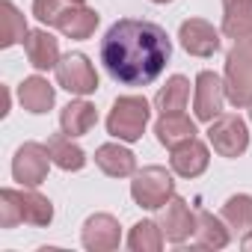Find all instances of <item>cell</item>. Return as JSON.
Returning a JSON list of instances; mask_svg holds the SVG:
<instances>
[{"label":"cell","instance_id":"277c9868","mask_svg":"<svg viewBox=\"0 0 252 252\" xmlns=\"http://www.w3.org/2000/svg\"><path fill=\"white\" fill-rule=\"evenodd\" d=\"M149 116H152V107L143 95H122V98H116V104L107 116V131L116 140L137 143L149 125Z\"/></svg>","mask_w":252,"mask_h":252},{"label":"cell","instance_id":"4316f807","mask_svg":"<svg viewBox=\"0 0 252 252\" xmlns=\"http://www.w3.org/2000/svg\"><path fill=\"white\" fill-rule=\"evenodd\" d=\"M63 9H65L63 0H33V15H36L42 24H48V27H57Z\"/></svg>","mask_w":252,"mask_h":252},{"label":"cell","instance_id":"6da1fadb","mask_svg":"<svg viewBox=\"0 0 252 252\" xmlns=\"http://www.w3.org/2000/svg\"><path fill=\"white\" fill-rule=\"evenodd\" d=\"M169 57L172 42L155 21L122 18L101 39V63L107 74L125 86H149L160 77Z\"/></svg>","mask_w":252,"mask_h":252},{"label":"cell","instance_id":"f546056e","mask_svg":"<svg viewBox=\"0 0 252 252\" xmlns=\"http://www.w3.org/2000/svg\"><path fill=\"white\" fill-rule=\"evenodd\" d=\"M68 3H83V0H68Z\"/></svg>","mask_w":252,"mask_h":252},{"label":"cell","instance_id":"484cf974","mask_svg":"<svg viewBox=\"0 0 252 252\" xmlns=\"http://www.w3.org/2000/svg\"><path fill=\"white\" fill-rule=\"evenodd\" d=\"M222 220L234 231H252V196L237 193L222 205Z\"/></svg>","mask_w":252,"mask_h":252},{"label":"cell","instance_id":"7402d4cb","mask_svg":"<svg viewBox=\"0 0 252 252\" xmlns=\"http://www.w3.org/2000/svg\"><path fill=\"white\" fill-rule=\"evenodd\" d=\"M228 243V228L220 217L199 211L196 214V246L199 249H222Z\"/></svg>","mask_w":252,"mask_h":252},{"label":"cell","instance_id":"52a82bcc","mask_svg":"<svg viewBox=\"0 0 252 252\" xmlns=\"http://www.w3.org/2000/svg\"><path fill=\"white\" fill-rule=\"evenodd\" d=\"M57 83L71 95H89L98 89V74H95V65L89 63V57L65 54L57 63Z\"/></svg>","mask_w":252,"mask_h":252},{"label":"cell","instance_id":"ffe728a7","mask_svg":"<svg viewBox=\"0 0 252 252\" xmlns=\"http://www.w3.org/2000/svg\"><path fill=\"white\" fill-rule=\"evenodd\" d=\"M18 98L24 104V110L30 113H48L54 107V86L45 80V77H27L21 86H18Z\"/></svg>","mask_w":252,"mask_h":252},{"label":"cell","instance_id":"e0dca14e","mask_svg":"<svg viewBox=\"0 0 252 252\" xmlns=\"http://www.w3.org/2000/svg\"><path fill=\"white\" fill-rule=\"evenodd\" d=\"M95 122H98V113H95V107H92L89 101H71V104H65L63 113H60V128H63V134H68V137H83V134H89V131L95 128Z\"/></svg>","mask_w":252,"mask_h":252},{"label":"cell","instance_id":"5b68a950","mask_svg":"<svg viewBox=\"0 0 252 252\" xmlns=\"http://www.w3.org/2000/svg\"><path fill=\"white\" fill-rule=\"evenodd\" d=\"M131 196H134V202L140 208L158 211V208H166L169 199L175 196V181L163 166H146V169H140L134 175Z\"/></svg>","mask_w":252,"mask_h":252},{"label":"cell","instance_id":"f1b7e54d","mask_svg":"<svg viewBox=\"0 0 252 252\" xmlns=\"http://www.w3.org/2000/svg\"><path fill=\"white\" fill-rule=\"evenodd\" d=\"M152 3H169V0H152Z\"/></svg>","mask_w":252,"mask_h":252},{"label":"cell","instance_id":"d4e9b609","mask_svg":"<svg viewBox=\"0 0 252 252\" xmlns=\"http://www.w3.org/2000/svg\"><path fill=\"white\" fill-rule=\"evenodd\" d=\"M163 228L160 222H152V220H143L131 228V237H128V246L134 252H160L163 249Z\"/></svg>","mask_w":252,"mask_h":252},{"label":"cell","instance_id":"603a6c76","mask_svg":"<svg viewBox=\"0 0 252 252\" xmlns=\"http://www.w3.org/2000/svg\"><path fill=\"white\" fill-rule=\"evenodd\" d=\"M187 98H190V80H187L184 74H172V77L166 80V86L158 92L155 107L160 110V116H166V113H181V110L187 107Z\"/></svg>","mask_w":252,"mask_h":252},{"label":"cell","instance_id":"44dd1931","mask_svg":"<svg viewBox=\"0 0 252 252\" xmlns=\"http://www.w3.org/2000/svg\"><path fill=\"white\" fill-rule=\"evenodd\" d=\"M48 152H51V160H54L60 169H65V172H77V169L86 166L83 149L74 146L68 134H54V137L48 140Z\"/></svg>","mask_w":252,"mask_h":252},{"label":"cell","instance_id":"7c38bea8","mask_svg":"<svg viewBox=\"0 0 252 252\" xmlns=\"http://www.w3.org/2000/svg\"><path fill=\"white\" fill-rule=\"evenodd\" d=\"M160 228H163L166 240L184 243L190 234H196V214L190 211V205L184 199L172 196L169 205H166V211H163V217H160Z\"/></svg>","mask_w":252,"mask_h":252},{"label":"cell","instance_id":"ba28073f","mask_svg":"<svg viewBox=\"0 0 252 252\" xmlns=\"http://www.w3.org/2000/svg\"><path fill=\"white\" fill-rule=\"evenodd\" d=\"M48 166H51V152L42 143H24L15 152L12 160V175L18 184L24 187H39L48 178Z\"/></svg>","mask_w":252,"mask_h":252},{"label":"cell","instance_id":"8992f818","mask_svg":"<svg viewBox=\"0 0 252 252\" xmlns=\"http://www.w3.org/2000/svg\"><path fill=\"white\" fill-rule=\"evenodd\" d=\"M208 140L222 158H240L246 152V146H249L246 122L240 116H234V113H220L208 128Z\"/></svg>","mask_w":252,"mask_h":252},{"label":"cell","instance_id":"7a4b0ae2","mask_svg":"<svg viewBox=\"0 0 252 252\" xmlns=\"http://www.w3.org/2000/svg\"><path fill=\"white\" fill-rule=\"evenodd\" d=\"M54 220L51 202L30 190H0V228H15L18 222L30 225H48Z\"/></svg>","mask_w":252,"mask_h":252},{"label":"cell","instance_id":"3957f363","mask_svg":"<svg viewBox=\"0 0 252 252\" xmlns=\"http://www.w3.org/2000/svg\"><path fill=\"white\" fill-rule=\"evenodd\" d=\"M225 95L234 107L252 104V33L237 39L225 57Z\"/></svg>","mask_w":252,"mask_h":252},{"label":"cell","instance_id":"8fae6325","mask_svg":"<svg viewBox=\"0 0 252 252\" xmlns=\"http://www.w3.org/2000/svg\"><path fill=\"white\" fill-rule=\"evenodd\" d=\"M122 240L119 220L110 214H95L83 222V246L89 252H113Z\"/></svg>","mask_w":252,"mask_h":252},{"label":"cell","instance_id":"cb8c5ba5","mask_svg":"<svg viewBox=\"0 0 252 252\" xmlns=\"http://www.w3.org/2000/svg\"><path fill=\"white\" fill-rule=\"evenodd\" d=\"M27 33L30 30H27L24 15L18 12V6L3 0V3H0V48H12L15 42H24Z\"/></svg>","mask_w":252,"mask_h":252},{"label":"cell","instance_id":"9c48e42d","mask_svg":"<svg viewBox=\"0 0 252 252\" xmlns=\"http://www.w3.org/2000/svg\"><path fill=\"white\" fill-rule=\"evenodd\" d=\"M225 83L214 74V71H202L196 77V119L199 122H214L220 113H222V104H225Z\"/></svg>","mask_w":252,"mask_h":252},{"label":"cell","instance_id":"ac0fdd59","mask_svg":"<svg viewBox=\"0 0 252 252\" xmlns=\"http://www.w3.org/2000/svg\"><path fill=\"white\" fill-rule=\"evenodd\" d=\"M155 134H158L160 146L175 149L178 143H184V140H193V137H196V125H193V119H187L184 113H166V116H160V119H158Z\"/></svg>","mask_w":252,"mask_h":252},{"label":"cell","instance_id":"5bb4252c","mask_svg":"<svg viewBox=\"0 0 252 252\" xmlns=\"http://www.w3.org/2000/svg\"><path fill=\"white\" fill-rule=\"evenodd\" d=\"M60 33L68 36V39H89L98 27V12L83 6V3H68L57 21Z\"/></svg>","mask_w":252,"mask_h":252},{"label":"cell","instance_id":"83f0119b","mask_svg":"<svg viewBox=\"0 0 252 252\" xmlns=\"http://www.w3.org/2000/svg\"><path fill=\"white\" fill-rule=\"evenodd\" d=\"M243 246H246V249H252V234H249V237H243Z\"/></svg>","mask_w":252,"mask_h":252},{"label":"cell","instance_id":"30bf717a","mask_svg":"<svg viewBox=\"0 0 252 252\" xmlns=\"http://www.w3.org/2000/svg\"><path fill=\"white\" fill-rule=\"evenodd\" d=\"M178 39H181V48L193 57H214L220 51V33L202 18L184 21L178 30Z\"/></svg>","mask_w":252,"mask_h":252},{"label":"cell","instance_id":"2e32d148","mask_svg":"<svg viewBox=\"0 0 252 252\" xmlns=\"http://www.w3.org/2000/svg\"><path fill=\"white\" fill-rule=\"evenodd\" d=\"M95 163H98V169H101L104 175H110V178H128V175H134V169H137V158H134L128 149H122L119 143L101 146V149L95 152Z\"/></svg>","mask_w":252,"mask_h":252},{"label":"cell","instance_id":"4dcf8cb0","mask_svg":"<svg viewBox=\"0 0 252 252\" xmlns=\"http://www.w3.org/2000/svg\"><path fill=\"white\" fill-rule=\"evenodd\" d=\"M249 119H252V104H249Z\"/></svg>","mask_w":252,"mask_h":252},{"label":"cell","instance_id":"4fadbf2b","mask_svg":"<svg viewBox=\"0 0 252 252\" xmlns=\"http://www.w3.org/2000/svg\"><path fill=\"white\" fill-rule=\"evenodd\" d=\"M169 160H172V169H175L181 178H196V175H202V172L208 169L211 155H208V146L193 137V140L178 143V146L172 149V158H169Z\"/></svg>","mask_w":252,"mask_h":252},{"label":"cell","instance_id":"d6986e66","mask_svg":"<svg viewBox=\"0 0 252 252\" xmlns=\"http://www.w3.org/2000/svg\"><path fill=\"white\" fill-rule=\"evenodd\" d=\"M222 33L228 39H243L252 33V0H222Z\"/></svg>","mask_w":252,"mask_h":252},{"label":"cell","instance_id":"9a60e30c","mask_svg":"<svg viewBox=\"0 0 252 252\" xmlns=\"http://www.w3.org/2000/svg\"><path fill=\"white\" fill-rule=\"evenodd\" d=\"M24 48H27V60H30L33 68H39V71L57 68V63H60V42L48 30H30L27 39H24Z\"/></svg>","mask_w":252,"mask_h":252}]
</instances>
